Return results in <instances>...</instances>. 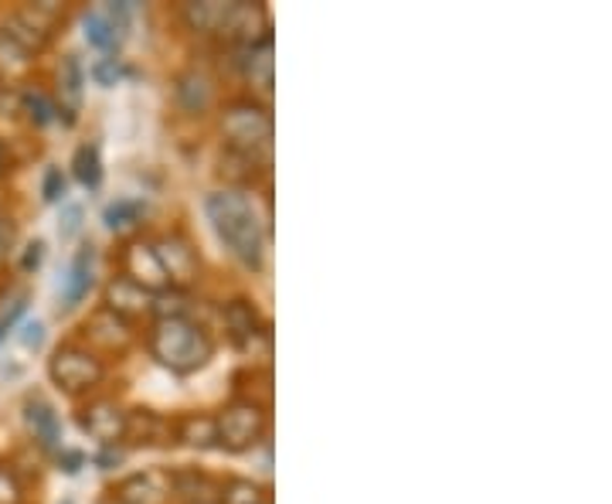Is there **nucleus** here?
Listing matches in <instances>:
<instances>
[{"label": "nucleus", "instance_id": "38", "mask_svg": "<svg viewBox=\"0 0 612 504\" xmlns=\"http://www.w3.org/2000/svg\"><path fill=\"white\" fill-rule=\"evenodd\" d=\"M4 331H8V328H4V325H0V341H4Z\"/></svg>", "mask_w": 612, "mask_h": 504}, {"label": "nucleus", "instance_id": "31", "mask_svg": "<svg viewBox=\"0 0 612 504\" xmlns=\"http://www.w3.org/2000/svg\"><path fill=\"white\" fill-rule=\"evenodd\" d=\"M82 228V208L79 205H65V218H62V225H59V233H62V239H72L75 233Z\"/></svg>", "mask_w": 612, "mask_h": 504}, {"label": "nucleus", "instance_id": "19", "mask_svg": "<svg viewBox=\"0 0 612 504\" xmlns=\"http://www.w3.org/2000/svg\"><path fill=\"white\" fill-rule=\"evenodd\" d=\"M92 246H82L79 249V256L72 259V269H69V277H65V284H62V307H75L85 294H89V287H92Z\"/></svg>", "mask_w": 612, "mask_h": 504}, {"label": "nucleus", "instance_id": "24", "mask_svg": "<svg viewBox=\"0 0 612 504\" xmlns=\"http://www.w3.org/2000/svg\"><path fill=\"white\" fill-rule=\"evenodd\" d=\"M177 433H180V440H184L187 446H198V450L218 446L215 416H187V420H180Z\"/></svg>", "mask_w": 612, "mask_h": 504}, {"label": "nucleus", "instance_id": "2", "mask_svg": "<svg viewBox=\"0 0 612 504\" xmlns=\"http://www.w3.org/2000/svg\"><path fill=\"white\" fill-rule=\"evenodd\" d=\"M151 354L174 376H191V372H201L211 361L215 341L191 317H170V320H157V328L151 335Z\"/></svg>", "mask_w": 612, "mask_h": 504}, {"label": "nucleus", "instance_id": "32", "mask_svg": "<svg viewBox=\"0 0 612 504\" xmlns=\"http://www.w3.org/2000/svg\"><path fill=\"white\" fill-rule=\"evenodd\" d=\"M11 243H14V225L0 215V263L8 259V249H11Z\"/></svg>", "mask_w": 612, "mask_h": 504}, {"label": "nucleus", "instance_id": "7", "mask_svg": "<svg viewBox=\"0 0 612 504\" xmlns=\"http://www.w3.org/2000/svg\"><path fill=\"white\" fill-rule=\"evenodd\" d=\"M85 28V41L92 49H103L113 52L116 44L123 41L126 28H129V4H103V8H92L82 18Z\"/></svg>", "mask_w": 612, "mask_h": 504}, {"label": "nucleus", "instance_id": "30", "mask_svg": "<svg viewBox=\"0 0 612 504\" xmlns=\"http://www.w3.org/2000/svg\"><path fill=\"white\" fill-rule=\"evenodd\" d=\"M18 501H21V487L14 481V474L0 467V504H18Z\"/></svg>", "mask_w": 612, "mask_h": 504}, {"label": "nucleus", "instance_id": "9", "mask_svg": "<svg viewBox=\"0 0 612 504\" xmlns=\"http://www.w3.org/2000/svg\"><path fill=\"white\" fill-rule=\"evenodd\" d=\"M79 426L106 446L120 443L123 440V430H126V412L116 405V402H92L89 409L79 412Z\"/></svg>", "mask_w": 612, "mask_h": 504}, {"label": "nucleus", "instance_id": "34", "mask_svg": "<svg viewBox=\"0 0 612 504\" xmlns=\"http://www.w3.org/2000/svg\"><path fill=\"white\" fill-rule=\"evenodd\" d=\"M21 341H24L28 348H41V341H44V328L38 325V320H34V325H28V328H24Z\"/></svg>", "mask_w": 612, "mask_h": 504}, {"label": "nucleus", "instance_id": "25", "mask_svg": "<svg viewBox=\"0 0 612 504\" xmlns=\"http://www.w3.org/2000/svg\"><path fill=\"white\" fill-rule=\"evenodd\" d=\"M106 225L113 228V233H129V228L139 225V218H144V205L133 202V198H120L106 208Z\"/></svg>", "mask_w": 612, "mask_h": 504}, {"label": "nucleus", "instance_id": "13", "mask_svg": "<svg viewBox=\"0 0 612 504\" xmlns=\"http://www.w3.org/2000/svg\"><path fill=\"white\" fill-rule=\"evenodd\" d=\"M24 423H28V430H31V436L38 440L41 450H59V443H62V423L55 416V409L44 402L41 395H31L24 402Z\"/></svg>", "mask_w": 612, "mask_h": 504}, {"label": "nucleus", "instance_id": "21", "mask_svg": "<svg viewBox=\"0 0 612 504\" xmlns=\"http://www.w3.org/2000/svg\"><path fill=\"white\" fill-rule=\"evenodd\" d=\"M246 75L269 100V93H272V38L259 41L256 49H246Z\"/></svg>", "mask_w": 612, "mask_h": 504}, {"label": "nucleus", "instance_id": "18", "mask_svg": "<svg viewBox=\"0 0 612 504\" xmlns=\"http://www.w3.org/2000/svg\"><path fill=\"white\" fill-rule=\"evenodd\" d=\"M106 310H113V313H120V317L126 320L129 313H144V310H151V294L139 290L136 284H129L126 277H116V280L110 284V290H106Z\"/></svg>", "mask_w": 612, "mask_h": 504}, {"label": "nucleus", "instance_id": "27", "mask_svg": "<svg viewBox=\"0 0 612 504\" xmlns=\"http://www.w3.org/2000/svg\"><path fill=\"white\" fill-rule=\"evenodd\" d=\"M221 504H269V494L252 481H231L221 491Z\"/></svg>", "mask_w": 612, "mask_h": 504}, {"label": "nucleus", "instance_id": "3", "mask_svg": "<svg viewBox=\"0 0 612 504\" xmlns=\"http://www.w3.org/2000/svg\"><path fill=\"white\" fill-rule=\"evenodd\" d=\"M221 133L225 144L235 157L246 164H269L272 157V116L266 106L256 103H231L221 116Z\"/></svg>", "mask_w": 612, "mask_h": 504}, {"label": "nucleus", "instance_id": "22", "mask_svg": "<svg viewBox=\"0 0 612 504\" xmlns=\"http://www.w3.org/2000/svg\"><path fill=\"white\" fill-rule=\"evenodd\" d=\"M225 11L228 4H221V0H201V4H184V21L201 34H218Z\"/></svg>", "mask_w": 612, "mask_h": 504}, {"label": "nucleus", "instance_id": "33", "mask_svg": "<svg viewBox=\"0 0 612 504\" xmlns=\"http://www.w3.org/2000/svg\"><path fill=\"white\" fill-rule=\"evenodd\" d=\"M41 259H44V243H31L28 253H24V259H21L24 272H34V269L41 266Z\"/></svg>", "mask_w": 612, "mask_h": 504}, {"label": "nucleus", "instance_id": "23", "mask_svg": "<svg viewBox=\"0 0 612 504\" xmlns=\"http://www.w3.org/2000/svg\"><path fill=\"white\" fill-rule=\"evenodd\" d=\"M72 167H75V177L82 181L85 188H100L103 185V157H100V147L96 144H82L72 157Z\"/></svg>", "mask_w": 612, "mask_h": 504}, {"label": "nucleus", "instance_id": "20", "mask_svg": "<svg viewBox=\"0 0 612 504\" xmlns=\"http://www.w3.org/2000/svg\"><path fill=\"white\" fill-rule=\"evenodd\" d=\"M170 491H177L184 501H191V504H211L215 497H221V487L208 474H198V471L174 474L170 477Z\"/></svg>", "mask_w": 612, "mask_h": 504}, {"label": "nucleus", "instance_id": "40", "mask_svg": "<svg viewBox=\"0 0 612 504\" xmlns=\"http://www.w3.org/2000/svg\"><path fill=\"white\" fill-rule=\"evenodd\" d=\"M269 504H272V501H269Z\"/></svg>", "mask_w": 612, "mask_h": 504}, {"label": "nucleus", "instance_id": "11", "mask_svg": "<svg viewBox=\"0 0 612 504\" xmlns=\"http://www.w3.org/2000/svg\"><path fill=\"white\" fill-rule=\"evenodd\" d=\"M170 497V474L164 471H144L133 474L120 484V504H164Z\"/></svg>", "mask_w": 612, "mask_h": 504}, {"label": "nucleus", "instance_id": "16", "mask_svg": "<svg viewBox=\"0 0 612 504\" xmlns=\"http://www.w3.org/2000/svg\"><path fill=\"white\" fill-rule=\"evenodd\" d=\"M167 420L157 416L151 409H133L126 412V430H123V440L136 443V446H154V443H167Z\"/></svg>", "mask_w": 612, "mask_h": 504}, {"label": "nucleus", "instance_id": "8", "mask_svg": "<svg viewBox=\"0 0 612 504\" xmlns=\"http://www.w3.org/2000/svg\"><path fill=\"white\" fill-rule=\"evenodd\" d=\"M123 277L129 280V284H136L139 290H147V294H164V290H170V280H167V272H164V266H160V259H157V253H154V246H147V243H129L126 246V253H123Z\"/></svg>", "mask_w": 612, "mask_h": 504}, {"label": "nucleus", "instance_id": "15", "mask_svg": "<svg viewBox=\"0 0 612 504\" xmlns=\"http://www.w3.org/2000/svg\"><path fill=\"white\" fill-rule=\"evenodd\" d=\"M177 103H180L187 113H191V116L208 113L211 103H215V82H211L205 72H198V69L184 72V75L177 79Z\"/></svg>", "mask_w": 612, "mask_h": 504}, {"label": "nucleus", "instance_id": "35", "mask_svg": "<svg viewBox=\"0 0 612 504\" xmlns=\"http://www.w3.org/2000/svg\"><path fill=\"white\" fill-rule=\"evenodd\" d=\"M59 464H62L65 474H79V467H82V453H75V450H72V453H62Z\"/></svg>", "mask_w": 612, "mask_h": 504}, {"label": "nucleus", "instance_id": "26", "mask_svg": "<svg viewBox=\"0 0 612 504\" xmlns=\"http://www.w3.org/2000/svg\"><path fill=\"white\" fill-rule=\"evenodd\" d=\"M21 103H24V113L34 126H49L59 116V106L44 93H38V89H28V93L21 96Z\"/></svg>", "mask_w": 612, "mask_h": 504}, {"label": "nucleus", "instance_id": "36", "mask_svg": "<svg viewBox=\"0 0 612 504\" xmlns=\"http://www.w3.org/2000/svg\"><path fill=\"white\" fill-rule=\"evenodd\" d=\"M100 464H103V471H110L113 464H120V453H103V456H100Z\"/></svg>", "mask_w": 612, "mask_h": 504}, {"label": "nucleus", "instance_id": "29", "mask_svg": "<svg viewBox=\"0 0 612 504\" xmlns=\"http://www.w3.org/2000/svg\"><path fill=\"white\" fill-rule=\"evenodd\" d=\"M120 75H123V69H120L116 59H106V62H100V65H92V79H96L100 85H116Z\"/></svg>", "mask_w": 612, "mask_h": 504}, {"label": "nucleus", "instance_id": "1", "mask_svg": "<svg viewBox=\"0 0 612 504\" xmlns=\"http://www.w3.org/2000/svg\"><path fill=\"white\" fill-rule=\"evenodd\" d=\"M205 212L215 225L218 239L228 246V253L249 269H262L266 259V225L256 212V205L239 192H215L205 202Z\"/></svg>", "mask_w": 612, "mask_h": 504}, {"label": "nucleus", "instance_id": "28", "mask_svg": "<svg viewBox=\"0 0 612 504\" xmlns=\"http://www.w3.org/2000/svg\"><path fill=\"white\" fill-rule=\"evenodd\" d=\"M44 202H59L62 195H65V177H62V171L59 167H52L49 174H44Z\"/></svg>", "mask_w": 612, "mask_h": 504}, {"label": "nucleus", "instance_id": "17", "mask_svg": "<svg viewBox=\"0 0 612 504\" xmlns=\"http://www.w3.org/2000/svg\"><path fill=\"white\" fill-rule=\"evenodd\" d=\"M82 82H85V72H82L79 59L75 55H65L62 65H59V96H62L59 116L65 113V123L69 126L75 123V113L82 106Z\"/></svg>", "mask_w": 612, "mask_h": 504}, {"label": "nucleus", "instance_id": "12", "mask_svg": "<svg viewBox=\"0 0 612 504\" xmlns=\"http://www.w3.org/2000/svg\"><path fill=\"white\" fill-rule=\"evenodd\" d=\"M225 325L239 348H256V338L269 341V328L259 320V313L249 300H231L225 307Z\"/></svg>", "mask_w": 612, "mask_h": 504}, {"label": "nucleus", "instance_id": "4", "mask_svg": "<svg viewBox=\"0 0 612 504\" xmlns=\"http://www.w3.org/2000/svg\"><path fill=\"white\" fill-rule=\"evenodd\" d=\"M215 430H218V446L231 453L252 450L266 436V409L256 405L252 399H239L221 416H215Z\"/></svg>", "mask_w": 612, "mask_h": 504}, {"label": "nucleus", "instance_id": "10", "mask_svg": "<svg viewBox=\"0 0 612 504\" xmlns=\"http://www.w3.org/2000/svg\"><path fill=\"white\" fill-rule=\"evenodd\" d=\"M154 253H157V259H160V266H164V272H167L170 287H174V284H191V280L198 277V256H195V249L187 246L180 236L160 239V243L154 246Z\"/></svg>", "mask_w": 612, "mask_h": 504}, {"label": "nucleus", "instance_id": "5", "mask_svg": "<svg viewBox=\"0 0 612 504\" xmlns=\"http://www.w3.org/2000/svg\"><path fill=\"white\" fill-rule=\"evenodd\" d=\"M49 372H52V382L59 389H65L69 395L75 392H89L92 385H100L106 369H103V361L96 354H89L82 348H62L52 364H49Z\"/></svg>", "mask_w": 612, "mask_h": 504}, {"label": "nucleus", "instance_id": "6", "mask_svg": "<svg viewBox=\"0 0 612 504\" xmlns=\"http://www.w3.org/2000/svg\"><path fill=\"white\" fill-rule=\"evenodd\" d=\"M218 34L228 38L231 44H242V49H256L259 41L272 38L269 34V11L262 4H246V0L228 4Z\"/></svg>", "mask_w": 612, "mask_h": 504}, {"label": "nucleus", "instance_id": "37", "mask_svg": "<svg viewBox=\"0 0 612 504\" xmlns=\"http://www.w3.org/2000/svg\"><path fill=\"white\" fill-rule=\"evenodd\" d=\"M8 171V157H4V147H0V174Z\"/></svg>", "mask_w": 612, "mask_h": 504}, {"label": "nucleus", "instance_id": "14", "mask_svg": "<svg viewBox=\"0 0 612 504\" xmlns=\"http://www.w3.org/2000/svg\"><path fill=\"white\" fill-rule=\"evenodd\" d=\"M85 335H89V341H96V344H103L106 351H123L126 344H129V325L120 317V313H113V310H96L89 317V325H85Z\"/></svg>", "mask_w": 612, "mask_h": 504}, {"label": "nucleus", "instance_id": "39", "mask_svg": "<svg viewBox=\"0 0 612 504\" xmlns=\"http://www.w3.org/2000/svg\"><path fill=\"white\" fill-rule=\"evenodd\" d=\"M65 504H72V501H65Z\"/></svg>", "mask_w": 612, "mask_h": 504}]
</instances>
